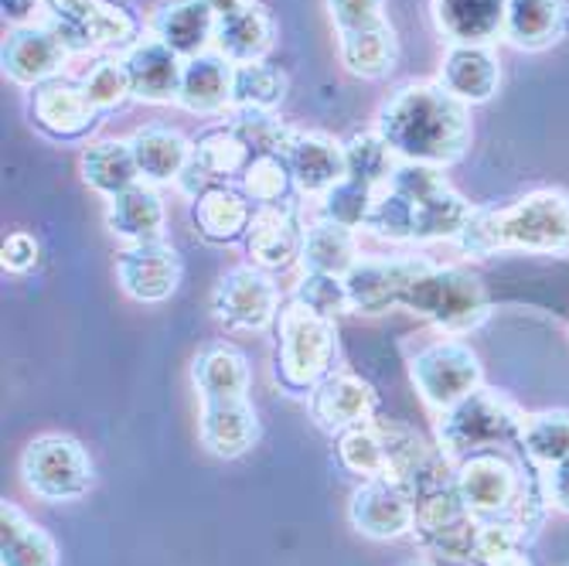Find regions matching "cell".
<instances>
[{
  "label": "cell",
  "mask_w": 569,
  "mask_h": 566,
  "mask_svg": "<svg viewBox=\"0 0 569 566\" xmlns=\"http://www.w3.org/2000/svg\"><path fill=\"white\" fill-rule=\"evenodd\" d=\"M376 130L399 161L440 171L457 165L475 137L471 107H463L437 79H417L392 89L376 113Z\"/></svg>",
  "instance_id": "1"
},
{
  "label": "cell",
  "mask_w": 569,
  "mask_h": 566,
  "mask_svg": "<svg viewBox=\"0 0 569 566\" xmlns=\"http://www.w3.org/2000/svg\"><path fill=\"white\" fill-rule=\"evenodd\" d=\"M471 212V201L450 188L440 168L399 161L376 195L366 229L389 242H457Z\"/></svg>",
  "instance_id": "2"
},
{
  "label": "cell",
  "mask_w": 569,
  "mask_h": 566,
  "mask_svg": "<svg viewBox=\"0 0 569 566\" xmlns=\"http://www.w3.org/2000/svg\"><path fill=\"white\" fill-rule=\"evenodd\" d=\"M457 249L475 260H488L505 249L522 252H566L569 249V195L562 188H539L511 205L475 209Z\"/></svg>",
  "instance_id": "3"
},
{
  "label": "cell",
  "mask_w": 569,
  "mask_h": 566,
  "mask_svg": "<svg viewBox=\"0 0 569 566\" xmlns=\"http://www.w3.org/2000/svg\"><path fill=\"white\" fill-rule=\"evenodd\" d=\"M399 307L430 321L447 338L471 335L491 315V300H488V290L478 274L463 270V267H437L430 260L417 277L409 280Z\"/></svg>",
  "instance_id": "4"
},
{
  "label": "cell",
  "mask_w": 569,
  "mask_h": 566,
  "mask_svg": "<svg viewBox=\"0 0 569 566\" xmlns=\"http://www.w3.org/2000/svg\"><path fill=\"white\" fill-rule=\"evenodd\" d=\"M338 358V328L331 318L307 311L290 300L277 318L273 379L290 396H310L331 373Z\"/></svg>",
  "instance_id": "5"
},
{
  "label": "cell",
  "mask_w": 569,
  "mask_h": 566,
  "mask_svg": "<svg viewBox=\"0 0 569 566\" xmlns=\"http://www.w3.org/2000/svg\"><path fill=\"white\" fill-rule=\"evenodd\" d=\"M526 414L508 396L481 386L468 399L437 414V447L447 460H463L481 450H501L519 444Z\"/></svg>",
  "instance_id": "6"
},
{
  "label": "cell",
  "mask_w": 569,
  "mask_h": 566,
  "mask_svg": "<svg viewBox=\"0 0 569 566\" xmlns=\"http://www.w3.org/2000/svg\"><path fill=\"white\" fill-rule=\"evenodd\" d=\"M21 481L24 488L48 502V505H69L89 495L96 481V468L89 450L66 434H41L21 450Z\"/></svg>",
  "instance_id": "7"
},
{
  "label": "cell",
  "mask_w": 569,
  "mask_h": 566,
  "mask_svg": "<svg viewBox=\"0 0 569 566\" xmlns=\"http://www.w3.org/2000/svg\"><path fill=\"white\" fill-rule=\"evenodd\" d=\"M536 478V471L526 475L505 450H481L453 465V485L460 491V502L468 505L478 523L508 519L522 505Z\"/></svg>",
  "instance_id": "8"
},
{
  "label": "cell",
  "mask_w": 569,
  "mask_h": 566,
  "mask_svg": "<svg viewBox=\"0 0 569 566\" xmlns=\"http://www.w3.org/2000/svg\"><path fill=\"white\" fill-rule=\"evenodd\" d=\"M409 379L433 414H443L485 386V366L468 341L437 338L409 358Z\"/></svg>",
  "instance_id": "9"
},
{
  "label": "cell",
  "mask_w": 569,
  "mask_h": 566,
  "mask_svg": "<svg viewBox=\"0 0 569 566\" xmlns=\"http://www.w3.org/2000/svg\"><path fill=\"white\" fill-rule=\"evenodd\" d=\"M44 21L62 38L69 56H99V51L102 56H113V51L123 56L143 38L140 18L113 0H82V4Z\"/></svg>",
  "instance_id": "10"
},
{
  "label": "cell",
  "mask_w": 569,
  "mask_h": 566,
  "mask_svg": "<svg viewBox=\"0 0 569 566\" xmlns=\"http://www.w3.org/2000/svg\"><path fill=\"white\" fill-rule=\"evenodd\" d=\"M212 318L229 331H267L280 318V287L260 267H232L209 297Z\"/></svg>",
  "instance_id": "11"
},
{
  "label": "cell",
  "mask_w": 569,
  "mask_h": 566,
  "mask_svg": "<svg viewBox=\"0 0 569 566\" xmlns=\"http://www.w3.org/2000/svg\"><path fill=\"white\" fill-rule=\"evenodd\" d=\"M31 123L56 143H82L99 130L102 113L89 102L86 89L66 76L31 89Z\"/></svg>",
  "instance_id": "12"
},
{
  "label": "cell",
  "mask_w": 569,
  "mask_h": 566,
  "mask_svg": "<svg viewBox=\"0 0 569 566\" xmlns=\"http://www.w3.org/2000/svg\"><path fill=\"white\" fill-rule=\"evenodd\" d=\"M184 277L181 252L168 242H140L117 252V284L137 304H164L178 294Z\"/></svg>",
  "instance_id": "13"
},
{
  "label": "cell",
  "mask_w": 569,
  "mask_h": 566,
  "mask_svg": "<svg viewBox=\"0 0 569 566\" xmlns=\"http://www.w3.org/2000/svg\"><path fill=\"white\" fill-rule=\"evenodd\" d=\"M348 523L358 536L376 539V543H392L412 533L417 505H412L409 488H402L399 481H389V478L361 481L348 502Z\"/></svg>",
  "instance_id": "14"
},
{
  "label": "cell",
  "mask_w": 569,
  "mask_h": 566,
  "mask_svg": "<svg viewBox=\"0 0 569 566\" xmlns=\"http://www.w3.org/2000/svg\"><path fill=\"white\" fill-rule=\"evenodd\" d=\"M69 59L72 56L48 21L11 28L0 44V69L21 89H38L41 82L59 79Z\"/></svg>",
  "instance_id": "15"
},
{
  "label": "cell",
  "mask_w": 569,
  "mask_h": 566,
  "mask_svg": "<svg viewBox=\"0 0 569 566\" xmlns=\"http://www.w3.org/2000/svg\"><path fill=\"white\" fill-rule=\"evenodd\" d=\"M427 267L423 256H361L345 277L351 315H386L399 307L409 280Z\"/></svg>",
  "instance_id": "16"
},
{
  "label": "cell",
  "mask_w": 569,
  "mask_h": 566,
  "mask_svg": "<svg viewBox=\"0 0 569 566\" xmlns=\"http://www.w3.org/2000/svg\"><path fill=\"white\" fill-rule=\"evenodd\" d=\"M310 417L325 434L341 437L379 417V393L369 379L355 373H331L310 393Z\"/></svg>",
  "instance_id": "17"
},
{
  "label": "cell",
  "mask_w": 569,
  "mask_h": 566,
  "mask_svg": "<svg viewBox=\"0 0 569 566\" xmlns=\"http://www.w3.org/2000/svg\"><path fill=\"white\" fill-rule=\"evenodd\" d=\"M283 158L290 165L297 191L310 198L328 195L338 181L348 178L345 143L325 130H293V137L283 147Z\"/></svg>",
  "instance_id": "18"
},
{
  "label": "cell",
  "mask_w": 569,
  "mask_h": 566,
  "mask_svg": "<svg viewBox=\"0 0 569 566\" xmlns=\"http://www.w3.org/2000/svg\"><path fill=\"white\" fill-rule=\"evenodd\" d=\"M120 59L127 66L133 99L153 102V107H164V102H178L184 59L178 56L174 48H168L161 38L147 34L133 48H127Z\"/></svg>",
  "instance_id": "19"
},
{
  "label": "cell",
  "mask_w": 569,
  "mask_h": 566,
  "mask_svg": "<svg viewBox=\"0 0 569 566\" xmlns=\"http://www.w3.org/2000/svg\"><path fill=\"white\" fill-rule=\"evenodd\" d=\"M147 28L153 38H161L188 62L201 56V51L216 48L219 14L204 4V0H158V8L150 11Z\"/></svg>",
  "instance_id": "20"
},
{
  "label": "cell",
  "mask_w": 569,
  "mask_h": 566,
  "mask_svg": "<svg viewBox=\"0 0 569 566\" xmlns=\"http://www.w3.org/2000/svg\"><path fill=\"white\" fill-rule=\"evenodd\" d=\"M242 242L249 252V264L273 274V270H287L300 260L303 229H300L290 205H263V209L252 212V222H249V232Z\"/></svg>",
  "instance_id": "21"
},
{
  "label": "cell",
  "mask_w": 569,
  "mask_h": 566,
  "mask_svg": "<svg viewBox=\"0 0 569 566\" xmlns=\"http://www.w3.org/2000/svg\"><path fill=\"white\" fill-rule=\"evenodd\" d=\"M198 437L204 450L236 460L249 454L260 440V414L249 399H219V403H201L198 409Z\"/></svg>",
  "instance_id": "22"
},
{
  "label": "cell",
  "mask_w": 569,
  "mask_h": 566,
  "mask_svg": "<svg viewBox=\"0 0 569 566\" xmlns=\"http://www.w3.org/2000/svg\"><path fill=\"white\" fill-rule=\"evenodd\" d=\"M437 82L463 107H481L501 86V62L491 44H450L443 51Z\"/></svg>",
  "instance_id": "23"
},
{
  "label": "cell",
  "mask_w": 569,
  "mask_h": 566,
  "mask_svg": "<svg viewBox=\"0 0 569 566\" xmlns=\"http://www.w3.org/2000/svg\"><path fill=\"white\" fill-rule=\"evenodd\" d=\"M232 76H236V66L226 56H219L216 48L201 51V56L184 62L181 92L174 107L194 117L232 113Z\"/></svg>",
  "instance_id": "24"
},
{
  "label": "cell",
  "mask_w": 569,
  "mask_h": 566,
  "mask_svg": "<svg viewBox=\"0 0 569 566\" xmlns=\"http://www.w3.org/2000/svg\"><path fill=\"white\" fill-rule=\"evenodd\" d=\"M164 226H168V209L158 185L137 181L133 188L107 198V229L123 246L158 242L164 239Z\"/></svg>",
  "instance_id": "25"
},
{
  "label": "cell",
  "mask_w": 569,
  "mask_h": 566,
  "mask_svg": "<svg viewBox=\"0 0 569 566\" xmlns=\"http://www.w3.org/2000/svg\"><path fill=\"white\" fill-rule=\"evenodd\" d=\"M130 147L140 168V181L147 185H178L194 153V140H188L178 127L164 123H147L133 130Z\"/></svg>",
  "instance_id": "26"
},
{
  "label": "cell",
  "mask_w": 569,
  "mask_h": 566,
  "mask_svg": "<svg viewBox=\"0 0 569 566\" xmlns=\"http://www.w3.org/2000/svg\"><path fill=\"white\" fill-rule=\"evenodd\" d=\"M191 383H194L201 403L249 399V386H252L249 358L232 341H212L194 355Z\"/></svg>",
  "instance_id": "27"
},
{
  "label": "cell",
  "mask_w": 569,
  "mask_h": 566,
  "mask_svg": "<svg viewBox=\"0 0 569 566\" xmlns=\"http://www.w3.org/2000/svg\"><path fill=\"white\" fill-rule=\"evenodd\" d=\"M277 44V21L273 14L260 4V0H249L246 8L219 18L216 28V51L226 56L232 66L246 62H267V56Z\"/></svg>",
  "instance_id": "28"
},
{
  "label": "cell",
  "mask_w": 569,
  "mask_h": 566,
  "mask_svg": "<svg viewBox=\"0 0 569 566\" xmlns=\"http://www.w3.org/2000/svg\"><path fill=\"white\" fill-rule=\"evenodd\" d=\"M256 205L232 185H212L191 201V219L204 242L229 246L246 239Z\"/></svg>",
  "instance_id": "29"
},
{
  "label": "cell",
  "mask_w": 569,
  "mask_h": 566,
  "mask_svg": "<svg viewBox=\"0 0 569 566\" xmlns=\"http://www.w3.org/2000/svg\"><path fill=\"white\" fill-rule=\"evenodd\" d=\"M566 31V0H505L501 38L519 51H546Z\"/></svg>",
  "instance_id": "30"
},
{
  "label": "cell",
  "mask_w": 569,
  "mask_h": 566,
  "mask_svg": "<svg viewBox=\"0 0 569 566\" xmlns=\"http://www.w3.org/2000/svg\"><path fill=\"white\" fill-rule=\"evenodd\" d=\"M0 566H59V546L14 502L0 505Z\"/></svg>",
  "instance_id": "31"
},
{
  "label": "cell",
  "mask_w": 569,
  "mask_h": 566,
  "mask_svg": "<svg viewBox=\"0 0 569 566\" xmlns=\"http://www.w3.org/2000/svg\"><path fill=\"white\" fill-rule=\"evenodd\" d=\"M433 21L450 44H491L501 38L505 0H433Z\"/></svg>",
  "instance_id": "32"
},
{
  "label": "cell",
  "mask_w": 569,
  "mask_h": 566,
  "mask_svg": "<svg viewBox=\"0 0 569 566\" xmlns=\"http://www.w3.org/2000/svg\"><path fill=\"white\" fill-rule=\"evenodd\" d=\"M79 175L102 198H113V195L133 188L140 181V168H137L130 140H113V137L86 140V147L79 153Z\"/></svg>",
  "instance_id": "33"
},
{
  "label": "cell",
  "mask_w": 569,
  "mask_h": 566,
  "mask_svg": "<svg viewBox=\"0 0 569 566\" xmlns=\"http://www.w3.org/2000/svg\"><path fill=\"white\" fill-rule=\"evenodd\" d=\"M361 260L358 252V236L348 226H338L331 219H318L303 229V249H300V264L310 274H335L348 277L351 267Z\"/></svg>",
  "instance_id": "34"
},
{
  "label": "cell",
  "mask_w": 569,
  "mask_h": 566,
  "mask_svg": "<svg viewBox=\"0 0 569 566\" xmlns=\"http://www.w3.org/2000/svg\"><path fill=\"white\" fill-rule=\"evenodd\" d=\"M338 56H341V66L351 76L376 82V79H386L396 69L399 38H396L392 24L348 31V34H338Z\"/></svg>",
  "instance_id": "35"
},
{
  "label": "cell",
  "mask_w": 569,
  "mask_h": 566,
  "mask_svg": "<svg viewBox=\"0 0 569 566\" xmlns=\"http://www.w3.org/2000/svg\"><path fill=\"white\" fill-rule=\"evenodd\" d=\"M252 161L249 143L236 133L232 123H219L209 127L194 137V153L191 165L209 178L212 185H229L239 181V175L246 171V165Z\"/></svg>",
  "instance_id": "36"
},
{
  "label": "cell",
  "mask_w": 569,
  "mask_h": 566,
  "mask_svg": "<svg viewBox=\"0 0 569 566\" xmlns=\"http://www.w3.org/2000/svg\"><path fill=\"white\" fill-rule=\"evenodd\" d=\"M519 447L536 475L559 465L562 457H569V409H542L526 417Z\"/></svg>",
  "instance_id": "37"
},
{
  "label": "cell",
  "mask_w": 569,
  "mask_h": 566,
  "mask_svg": "<svg viewBox=\"0 0 569 566\" xmlns=\"http://www.w3.org/2000/svg\"><path fill=\"white\" fill-rule=\"evenodd\" d=\"M283 96H287V76H283V69H277L270 62L236 66V76H232V113L236 110L277 113Z\"/></svg>",
  "instance_id": "38"
},
{
  "label": "cell",
  "mask_w": 569,
  "mask_h": 566,
  "mask_svg": "<svg viewBox=\"0 0 569 566\" xmlns=\"http://www.w3.org/2000/svg\"><path fill=\"white\" fill-rule=\"evenodd\" d=\"M236 188L256 205V209H263V205H287L297 185H293V175L283 153H252V161L239 175Z\"/></svg>",
  "instance_id": "39"
},
{
  "label": "cell",
  "mask_w": 569,
  "mask_h": 566,
  "mask_svg": "<svg viewBox=\"0 0 569 566\" xmlns=\"http://www.w3.org/2000/svg\"><path fill=\"white\" fill-rule=\"evenodd\" d=\"M345 161H348V178L369 185V188H386L392 171L399 168V158L392 147L379 137V130H358L345 140Z\"/></svg>",
  "instance_id": "40"
},
{
  "label": "cell",
  "mask_w": 569,
  "mask_h": 566,
  "mask_svg": "<svg viewBox=\"0 0 569 566\" xmlns=\"http://www.w3.org/2000/svg\"><path fill=\"white\" fill-rule=\"evenodd\" d=\"M79 86L86 89L92 107L107 117V113H117L123 110L127 102L133 99V89H130V76H127V66L120 56H99L79 79Z\"/></svg>",
  "instance_id": "41"
},
{
  "label": "cell",
  "mask_w": 569,
  "mask_h": 566,
  "mask_svg": "<svg viewBox=\"0 0 569 566\" xmlns=\"http://www.w3.org/2000/svg\"><path fill=\"white\" fill-rule=\"evenodd\" d=\"M376 188L361 185L355 178L338 181L328 195H321V219H331L338 226L348 229H366L369 216H372V205H376Z\"/></svg>",
  "instance_id": "42"
},
{
  "label": "cell",
  "mask_w": 569,
  "mask_h": 566,
  "mask_svg": "<svg viewBox=\"0 0 569 566\" xmlns=\"http://www.w3.org/2000/svg\"><path fill=\"white\" fill-rule=\"evenodd\" d=\"M293 300L303 304L307 311H315L321 318H331V321H338L341 315H351L348 284H345V277H335V274H310V270H303V277L293 287Z\"/></svg>",
  "instance_id": "43"
},
{
  "label": "cell",
  "mask_w": 569,
  "mask_h": 566,
  "mask_svg": "<svg viewBox=\"0 0 569 566\" xmlns=\"http://www.w3.org/2000/svg\"><path fill=\"white\" fill-rule=\"evenodd\" d=\"M229 123L249 143L252 153H283L287 140L293 137V127H287L277 113L263 110H236L229 113Z\"/></svg>",
  "instance_id": "44"
},
{
  "label": "cell",
  "mask_w": 569,
  "mask_h": 566,
  "mask_svg": "<svg viewBox=\"0 0 569 566\" xmlns=\"http://www.w3.org/2000/svg\"><path fill=\"white\" fill-rule=\"evenodd\" d=\"M325 4H328L331 24H335L338 34L389 24V18H386V0H325Z\"/></svg>",
  "instance_id": "45"
},
{
  "label": "cell",
  "mask_w": 569,
  "mask_h": 566,
  "mask_svg": "<svg viewBox=\"0 0 569 566\" xmlns=\"http://www.w3.org/2000/svg\"><path fill=\"white\" fill-rule=\"evenodd\" d=\"M38 256H41V246L24 229L11 232L4 239V246H0V264H4L8 274H31L38 267Z\"/></svg>",
  "instance_id": "46"
},
{
  "label": "cell",
  "mask_w": 569,
  "mask_h": 566,
  "mask_svg": "<svg viewBox=\"0 0 569 566\" xmlns=\"http://www.w3.org/2000/svg\"><path fill=\"white\" fill-rule=\"evenodd\" d=\"M539 481H542V491H546L549 508H556V512H562V516H569V457H562L559 465H552L549 471H542Z\"/></svg>",
  "instance_id": "47"
},
{
  "label": "cell",
  "mask_w": 569,
  "mask_h": 566,
  "mask_svg": "<svg viewBox=\"0 0 569 566\" xmlns=\"http://www.w3.org/2000/svg\"><path fill=\"white\" fill-rule=\"evenodd\" d=\"M0 14L11 28L44 21V0H0Z\"/></svg>",
  "instance_id": "48"
},
{
  "label": "cell",
  "mask_w": 569,
  "mask_h": 566,
  "mask_svg": "<svg viewBox=\"0 0 569 566\" xmlns=\"http://www.w3.org/2000/svg\"><path fill=\"white\" fill-rule=\"evenodd\" d=\"M481 566H532V556H529V546H515V549H505V553L485 559Z\"/></svg>",
  "instance_id": "49"
},
{
  "label": "cell",
  "mask_w": 569,
  "mask_h": 566,
  "mask_svg": "<svg viewBox=\"0 0 569 566\" xmlns=\"http://www.w3.org/2000/svg\"><path fill=\"white\" fill-rule=\"evenodd\" d=\"M219 18H226V14H232V11H239V8H246L249 0H204Z\"/></svg>",
  "instance_id": "50"
},
{
  "label": "cell",
  "mask_w": 569,
  "mask_h": 566,
  "mask_svg": "<svg viewBox=\"0 0 569 566\" xmlns=\"http://www.w3.org/2000/svg\"><path fill=\"white\" fill-rule=\"evenodd\" d=\"M76 4H82V0H44V18L62 14V11H69V8H76Z\"/></svg>",
  "instance_id": "51"
},
{
  "label": "cell",
  "mask_w": 569,
  "mask_h": 566,
  "mask_svg": "<svg viewBox=\"0 0 569 566\" xmlns=\"http://www.w3.org/2000/svg\"><path fill=\"white\" fill-rule=\"evenodd\" d=\"M402 566H437V563H427V559H412V563H402Z\"/></svg>",
  "instance_id": "52"
}]
</instances>
